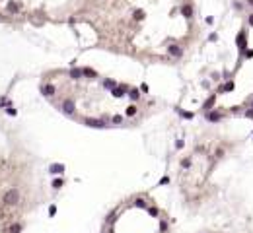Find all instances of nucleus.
<instances>
[{"label":"nucleus","mask_w":253,"mask_h":233,"mask_svg":"<svg viewBox=\"0 0 253 233\" xmlns=\"http://www.w3.org/2000/svg\"><path fill=\"white\" fill-rule=\"evenodd\" d=\"M43 93H45V95H55V85H51V84L45 85V88H43Z\"/></svg>","instance_id":"39448f33"},{"label":"nucleus","mask_w":253,"mask_h":233,"mask_svg":"<svg viewBox=\"0 0 253 233\" xmlns=\"http://www.w3.org/2000/svg\"><path fill=\"white\" fill-rule=\"evenodd\" d=\"M49 171H51L53 175H60L64 171V165H63V163H53V165L49 167Z\"/></svg>","instance_id":"f03ea898"},{"label":"nucleus","mask_w":253,"mask_h":233,"mask_svg":"<svg viewBox=\"0 0 253 233\" xmlns=\"http://www.w3.org/2000/svg\"><path fill=\"white\" fill-rule=\"evenodd\" d=\"M212 101H214V97H210V99H208V101H206V103H205V109L212 107Z\"/></svg>","instance_id":"2eb2a0df"},{"label":"nucleus","mask_w":253,"mask_h":233,"mask_svg":"<svg viewBox=\"0 0 253 233\" xmlns=\"http://www.w3.org/2000/svg\"><path fill=\"white\" fill-rule=\"evenodd\" d=\"M63 187V179H57L55 183H53V189H60Z\"/></svg>","instance_id":"9d476101"},{"label":"nucleus","mask_w":253,"mask_h":233,"mask_svg":"<svg viewBox=\"0 0 253 233\" xmlns=\"http://www.w3.org/2000/svg\"><path fill=\"white\" fill-rule=\"evenodd\" d=\"M18 200H20V190L18 189H10L6 194H4V204H8V206L18 204Z\"/></svg>","instance_id":"f257e3e1"},{"label":"nucleus","mask_w":253,"mask_h":233,"mask_svg":"<svg viewBox=\"0 0 253 233\" xmlns=\"http://www.w3.org/2000/svg\"><path fill=\"white\" fill-rule=\"evenodd\" d=\"M224 89H226V91H230V89H234V84H232V82H230V84H226V85H224Z\"/></svg>","instance_id":"dca6fc26"},{"label":"nucleus","mask_w":253,"mask_h":233,"mask_svg":"<svg viewBox=\"0 0 253 233\" xmlns=\"http://www.w3.org/2000/svg\"><path fill=\"white\" fill-rule=\"evenodd\" d=\"M70 76H72V78H80V76H82V70L74 68V70H70Z\"/></svg>","instance_id":"1a4fd4ad"},{"label":"nucleus","mask_w":253,"mask_h":233,"mask_svg":"<svg viewBox=\"0 0 253 233\" xmlns=\"http://www.w3.org/2000/svg\"><path fill=\"white\" fill-rule=\"evenodd\" d=\"M84 122L88 126H105V124H103V121H95V118H86Z\"/></svg>","instance_id":"20e7f679"},{"label":"nucleus","mask_w":253,"mask_h":233,"mask_svg":"<svg viewBox=\"0 0 253 233\" xmlns=\"http://www.w3.org/2000/svg\"><path fill=\"white\" fill-rule=\"evenodd\" d=\"M127 115H128V117H134V115H136V107H134V105L127 107Z\"/></svg>","instance_id":"0eeeda50"},{"label":"nucleus","mask_w":253,"mask_h":233,"mask_svg":"<svg viewBox=\"0 0 253 233\" xmlns=\"http://www.w3.org/2000/svg\"><path fill=\"white\" fill-rule=\"evenodd\" d=\"M249 2H251V4H253V0H249Z\"/></svg>","instance_id":"4be33fe9"},{"label":"nucleus","mask_w":253,"mask_h":233,"mask_svg":"<svg viewBox=\"0 0 253 233\" xmlns=\"http://www.w3.org/2000/svg\"><path fill=\"white\" fill-rule=\"evenodd\" d=\"M136 204H138V206H142V208H144V206H146V202H144V200H140V198H138V200H136Z\"/></svg>","instance_id":"6ab92c4d"},{"label":"nucleus","mask_w":253,"mask_h":233,"mask_svg":"<svg viewBox=\"0 0 253 233\" xmlns=\"http://www.w3.org/2000/svg\"><path fill=\"white\" fill-rule=\"evenodd\" d=\"M22 231V226H20V223H14V226L10 227V233H20Z\"/></svg>","instance_id":"6e6552de"},{"label":"nucleus","mask_w":253,"mask_h":233,"mask_svg":"<svg viewBox=\"0 0 253 233\" xmlns=\"http://www.w3.org/2000/svg\"><path fill=\"white\" fill-rule=\"evenodd\" d=\"M183 14L187 16V18H191V8L189 6H183Z\"/></svg>","instance_id":"4468645a"},{"label":"nucleus","mask_w":253,"mask_h":233,"mask_svg":"<svg viewBox=\"0 0 253 233\" xmlns=\"http://www.w3.org/2000/svg\"><path fill=\"white\" fill-rule=\"evenodd\" d=\"M63 111L66 113V115H72V113H74V103L70 99H66L64 103H63Z\"/></svg>","instance_id":"7ed1b4c3"},{"label":"nucleus","mask_w":253,"mask_h":233,"mask_svg":"<svg viewBox=\"0 0 253 233\" xmlns=\"http://www.w3.org/2000/svg\"><path fill=\"white\" fill-rule=\"evenodd\" d=\"M105 85H107V88H111V85H115V82H113V80H107Z\"/></svg>","instance_id":"aec40b11"},{"label":"nucleus","mask_w":253,"mask_h":233,"mask_svg":"<svg viewBox=\"0 0 253 233\" xmlns=\"http://www.w3.org/2000/svg\"><path fill=\"white\" fill-rule=\"evenodd\" d=\"M8 10H12V12H16V10H18V4H14V2H10V4H8Z\"/></svg>","instance_id":"ddd939ff"},{"label":"nucleus","mask_w":253,"mask_h":233,"mask_svg":"<svg viewBox=\"0 0 253 233\" xmlns=\"http://www.w3.org/2000/svg\"><path fill=\"white\" fill-rule=\"evenodd\" d=\"M113 95H117V97H121V95H123V89H113Z\"/></svg>","instance_id":"f3484780"},{"label":"nucleus","mask_w":253,"mask_h":233,"mask_svg":"<svg viewBox=\"0 0 253 233\" xmlns=\"http://www.w3.org/2000/svg\"><path fill=\"white\" fill-rule=\"evenodd\" d=\"M128 95H131L132 99H138V91H136V89H131V91H128Z\"/></svg>","instance_id":"f8f14e48"},{"label":"nucleus","mask_w":253,"mask_h":233,"mask_svg":"<svg viewBox=\"0 0 253 233\" xmlns=\"http://www.w3.org/2000/svg\"><path fill=\"white\" fill-rule=\"evenodd\" d=\"M169 55H173V56H179V55H181V49L173 45V47H169Z\"/></svg>","instance_id":"423d86ee"},{"label":"nucleus","mask_w":253,"mask_h":233,"mask_svg":"<svg viewBox=\"0 0 253 233\" xmlns=\"http://www.w3.org/2000/svg\"><path fill=\"white\" fill-rule=\"evenodd\" d=\"M49 214L55 216V214H57V206H51V208H49Z\"/></svg>","instance_id":"a211bd4d"},{"label":"nucleus","mask_w":253,"mask_h":233,"mask_svg":"<svg viewBox=\"0 0 253 233\" xmlns=\"http://www.w3.org/2000/svg\"><path fill=\"white\" fill-rule=\"evenodd\" d=\"M249 23H251V25H253V14L249 16Z\"/></svg>","instance_id":"412c9836"},{"label":"nucleus","mask_w":253,"mask_h":233,"mask_svg":"<svg viewBox=\"0 0 253 233\" xmlns=\"http://www.w3.org/2000/svg\"><path fill=\"white\" fill-rule=\"evenodd\" d=\"M208 118H210V121H218V118H220V113H210Z\"/></svg>","instance_id":"9b49d317"}]
</instances>
